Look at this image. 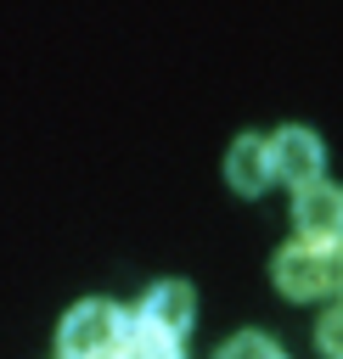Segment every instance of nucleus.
<instances>
[{"instance_id": "f257e3e1", "label": "nucleus", "mask_w": 343, "mask_h": 359, "mask_svg": "<svg viewBox=\"0 0 343 359\" xmlns=\"http://www.w3.org/2000/svg\"><path fill=\"white\" fill-rule=\"evenodd\" d=\"M270 275H276V292L292 297V303H315V297H343V236L332 241H287L276 258H270Z\"/></svg>"}, {"instance_id": "f03ea898", "label": "nucleus", "mask_w": 343, "mask_h": 359, "mask_svg": "<svg viewBox=\"0 0 343 359\" xmlns=\"http://www.w3.org/2000/svg\"><path fill=\"white\" fill-rule=\"evenodd\" d=\"M129 320H135V314H124L118 303L84 297V303H73L67 320H62V353H67V359H112V353L124 348V337H129Z\"/></svg>"}, {"instance_id": "7ed1b4c3", "label": "nucleus", "mask_w": 343, "mask_h": 359, "mask_svg": "<svg viewBox=\"0 0 343 359\" xmlns=\"http://www.w3.org/2000/svg\"><path fill=\"white\" fill-rule=\"evenodd\" d=\"M270 163H276V180H287V185H309V180H321L326 174V146L309 135V129H281V135H270Z\"/></svg>"}, {"instance_id": "20e7f679", "label": "nucleus", "mask_w": 343, "mask_h": 359, "mask_svg": "<svg viewBox=\"0 0 343 359\" xmlns=\"http://www.w3.org/2000/svg\"><path fill=\"white\" fill-rule=\"evenodd\" d=\"M292 224H298V236H309V241H332V236H343V191L326 185V174L309 180V185H298Z\"/></svg>"}, {"instance_id": "39448f33", "label": "nucleus", "mask_w": 343, "mask_h": 359, "mask_svg": "<svg viewBox=\"0 0 343 359\" xmlns=\"http://www.w3.org/2000/svg\"><path fill=\"white\" fill-rule=\"evenodd\" d=\"M135 320H146V325H157V331H169V337H186L191 320H197V297H191V286H180V280H157V286H146V297L135 303Z\"/></svg>"}, {"instance_id": "423d86ee", "label": "nucleus", "mask_w": 343, "mask_h": 359, "mask_svg": "<svg viewBox=\"0 0 343 359\" xmlns=\"http://www.w3.org/2000/svg\"><path fill=\"white\" fill-rule=\"evenodd\" d=\"M225 180H231L242 196H259V191H270V180H276L270 140H264V135H236V146L225 151Z\"/></svg>"}, {"instance_id": "0eeeda50", "label": "nucleus", "mask_w": 343, "mask_h": 359, "mask_svg": "<svg viewBox=\"0 0 343 359\" xmlns=\"http://www.w3.org/2000/svg\"><path fill=\"white\" fill-rule=\"evenodd\" d=\"M112 359H186V353H180V337H169V331H157L146 320H129V337H124V348Z\"/></svg>"}, {"instance_id": "6e6552de", "label": "nucleus", "mask_w": 343, "mask_h": 359, "mask_svg": "<svg viewBox=\"0 0 343 359\" xmlns=\"http://www.w3.org/2000/svg\"><path fill=\"white\" fill-rule=\"evenodd\" d=\"M214 359H287V353H281V348H276L264 331H236V337H231V342H225Z\"/></svg>"}, {"instance_id": "1a4fd4ad", "label": "nucleus", "mask_w": 343, "mask_h": 359, "mask_svg": "<svg viewBox=\"0 0 343 359\" xmlns=\"http://www.w3.org/2000/svg\"><path fill=\"white\" fill-rule=\"evenodd\" d=\"M315 348H321L326 359H343V303L326 309V320L315 325Z\"/></svg>"}, {"instance_id": "9d476101", "label": "nucleus", "mask_w": 343, "mask_h": 359, "mask_svg": "<svg viewBox=\"0 0 343 359\" xmlns=\"http://www.w3.org/2000/svg\"><path fill=\"white\" fill-rule=\"evenodd\" d=\"M62 359H67V353H62Z\"/></svg>"}]
</instances>
